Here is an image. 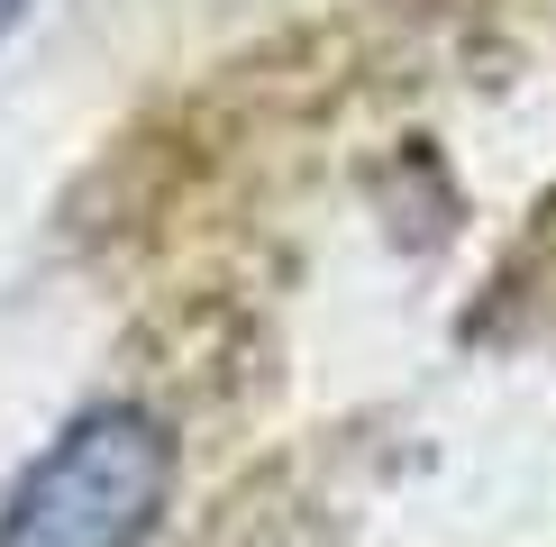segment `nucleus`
Masks as SVG:
<instances>
[{"mask_svg":"<svg viewBox=\"0 0 556 547\" xmlns=\"http://www.w3.org/2000/svg\"><path fill=\"white\" fill-rule=\"evenodd\" d=\"M18 10H28V0H0V28H10V18H18Z\"/></svg>","mask_w":556,"mask_h":547,"instance_id":"2","label":"nucleus"},{"mask_svg":"<svg viewBox=\"0 0 556 547\" xmlns=\"http://www.w3.org/2000/svg\"><path fill=\"white\" fill-rule=\"evenodd\" d=\"M174 501V429L147 402H91L0 501V547H147Z\"/></svg>","mask_w":556,"mask_h":547,"instance_id":"1","label":"nucleus"}]
</instances>
